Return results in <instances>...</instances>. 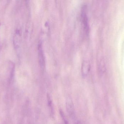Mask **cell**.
Wrapping results in <instances>:
<instances>
[{
    "mask_svg": "<svg viewBox=\"0 0 124 124\" xmlns=\"http://www.w3.org/2000/svg\"><path fill=\"white\" fill-rule=\"evenodd\" d=\"M66 108L67 112L70 117H73L74 114V105L72 102L70 101H67L66 102Z\"/></svg>",
    "mask_w": 124,
    "mask_h": 124,
    "instance_id": "cell-1",
    "label": "cell"
},
{
    "mask_svg": "<svg viewBox=\"0 0 124 124\" xmlns=\"http://www.w3.org/2000/svg\"><path fill=\"white\" fill-rule=\"evenodd\" d=\"M38 51L39 59L40 64L41 67H44V64H45L44 54L43 51L42 50L41 45V44L39 45Z\"/></svg>",
    "mask_w": 124,
    "mask_h": 124,
    "instance_id": "cell-2",
    "label": "cell"
},
{
    "mask_svg": "<svg viewBox=\"0 0 124 124\" xmlns=\"http://www.w3.org/2000/svg\"><path fill=\"white\" fill-rule=\"evenodd\" d=\"M46 99H47V105L50 110V113L52 116H53V115H54V106H53V102L50 95L48 93H47L46 95Z\"/></svg>",
    "mask_w": 124,
    "mask_h": 124,
    "instance_id": "cell-3",
    "label": "cell"
},
{
    "mask_svg": "<svg viewBox=\"0 0 124 124\" xmlns=\"http://www.w3.org/2000/svg\"><path fill=\"white\" fill-rule=\"evenodd\" d=\"M85 11V9H83L82 10V18L83 24H84L85 28L87 30V27H87V19Z\"/></svg>",
    "mask_w": 124,
    "mask_h": 124,
    "instance_id": "cell-4",
    "label": "cell"
},
{
    "mask_svg": "<svg viewBox=\"0 0 124 124\" xmlns=\"http://www.w3.org/2000/svg\"><path fill=\"white\" fill-rule=\"evenodd\" d=\"M59 112L60 116L62 120L63 124H69L68 120L67 118V117L66 116L65 114H64L62 110L60 109Z\"/></svg>",
    "mask_w": 124,
    "mask_h": 124,
    "instance_id": "cell-5",
    "label": "cell"
},
{
    "mask_svg": "<svg viewBox=\"0 0 124 124\" xmlns=\"http://www.w3.org/2000/svg\"><path fill=\"white\" fill-rule=\"evenodd\" d=\"M75 124H82L80 121H78L75 123Z\"/></svg>",
    "mask_w": 124,
    "mask_h": 124,
    "instance_id": "cell-6",
    "label": "cell"
}]
</instances>
